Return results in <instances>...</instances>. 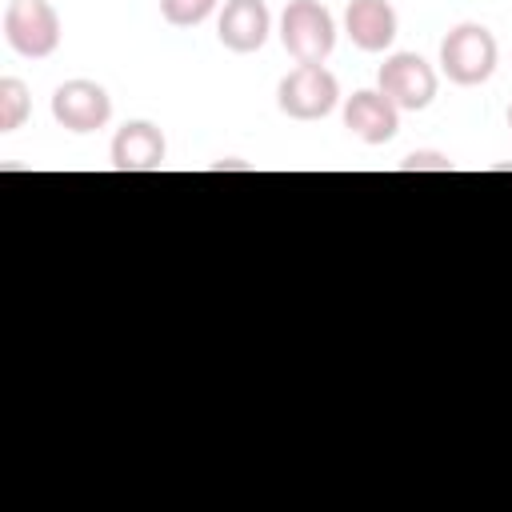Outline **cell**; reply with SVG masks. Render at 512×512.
I'll use <instances>...</instances> for the list:
<instances>
[{"mask_svg":"<svg viewBox=\"0 0 512 512\" xmlns=\"http://www.w3.org/2000/svg\"><path fill=\"white\" fill-rule=\"evenodd\" d=\"M52 120L64 128V132H76V136H88V132H100L108 120H112V96L104 84L96 80H64L56 84L52 92Z\"/></svg>","mask_w":512,"mask_h":512,"instance_id":"cell-6","label":"cell"},{"mask_svg":"<svg viewBox=\"0 0 512 512\" xmlns=\"http://www.w3.org/2000/svg\"><path fill=\"white\" fill-rule=\"evenodd\" d=\"M268 32H272V12L264 0H224V8L216 16V36L228 52H236V56L260 52Z\"/></svg>","mask_w":512,"mask_h":512,"instance_id":"cell-8","label":"cell"},{"mask_svg":"<svg viewBox=\"0 0 512 512\" xmlns=\"http://www.w3.org/2000/svg\"><path fill=\"white\" fill-rule=\"evenodd\" d=\"M380 92L400 108V112H424L436 92H440V76L436 68L420 56V52H392L384 56L380 72H376Z\"/></svg>","mask_w":512,"mask_h":512,"instance_id":"cell-5","label":"cell"},{"mask_svg":"<svg viewBox=\"0 0 512 512\" xmlns=\"http://www.w3.org/2000/svg\"><path fill=\"white\" fill-rule=\"evenodd\" d=\"M344 32H348V40L360 52H388L392 40H396V32H400V20H396L392 0H348V8H344Z\"/></svg>","mask_w":512,"mask_h":512,"instance_id":"cell-10","label":"cell"},{"mask_svg":"<svg viewBox=\"0 0 512 512\" xmlns=\"http://www.w3.org/2000/svg\"><path fill=\"white\" fill-rule=\"evenodd\" d=\"M220 0H160V16L172 28H196L216 12Z\"/></svg>","mask_w":512,"mask_h":512,"instance_id":"cell-12","label":"cell"},{"mask_svg":"<svg viewBox=\"0 0 512 512\" xmlns=\"http://www.w3.org/2000/svg\"><path fill=\"white\" fill-rule=\"evenodd\" d=\"M4 40L24 60H48L60 48V12L48 0H8L4 8Z\"/></svg>","mask_w":512,"mask_h":512,"instance_id":"cell-3","label":"cell"},{"mask_svg":"<svg viewBox=\"0 0 512 512\" xmlns=\"http://www.w3.org/2000/svg\"><path fill=\"white\" fill-rule=\"evenodd\" d=\"M456 164L444 152H408L400 160V172H452Z\"/></svg>","mask_w":512,"mask_h":512,"instance_id":"cell-13","label":"cell"},{"mask_svg":"<svg viewBox=\"0 0 512 512\" xmlns=\"http://www.w3.org/2000/svg\"><path fill=\"white\" fill-rule=\"evenodd\" d=\"M108 156L116 172H156L168 160V140L152 120H128L116 128Z\"/></svg>","mask_w":512,"mask_h":512,"instance_id":"cell-7","label":"cell"},{"mask_svg":"<svg viewBox=\"0 0 512 512\" xmlns=\"http://www.w3.org/2000/svg\"><path fill=\"white\" fill-rule=\"evenodd\" d=\"M508 128H512V104H508Z\"/></svg>","mask_w":512,"mask_h":512,"instance_id":"cell-14","label":"cell"},{"mask_svg":"<svg viewBox=\"0 0 512 512\" xmlns=\"http://www.w3.org/2000/svg\"><path fill=\"white\" fill-rule=\"evenodd\" d=\"M496 60H500V44L496 36L476 24V20H464L456 24L444 40H440V72L460 84V88H476L484 84L492 72H496Z\"/></svg>","mask_w":512,"mask_h":512,"instance_id":"cell-1","label":"cell"},{"mask_svg":"<svg viewBox=\"0 0 512 512\" xmlns=\"http://www.w3.org/2000/svg\"><path fill=\"white\" fill-rule=\"evenodd\" d=\"M280 44L296 64H324L336 48V20L320 0H288L280 12Z\"/></svg>","mask_w":512,"mask_h":512,"instance_id":"cell-2","label":"cell"},{"mask_svg":"<svg viewBox=\"0 0 512 512\" xmlns=\"http://www.w3.org/2000/svg\"><path fill=\"white\" fill-rule=\"evenodd\" d=\"M344 128L364 144H388L400 132V108L380 88H360L344 100Z\"/></svg>","mask_w":512,"mask_h":512,"instance_id":"cell-9","label":"cell"},{"mask_svg":"<svg viewBox=\"0 0 512 512\" xmlns=\"http://www.w3.org/2000/svg\"><path fill=\"white\" fill-rule=\"evenodd\" d=\"M32 112V96H28V84L16 80V76H4L0 80V132H16Z\"/></svg>","mask_w":512,"mask_h":512,"instance_id":"cell-11","label":"cell"},{"mask_svg":"<svg viewBox=\"0 0 512 512\" xmlns=\"http://www.w3.org/2000/svg\"><path fill=\"white\" fill-rule=\"evenodd\" d=\"M340 104V80L324 64H296L276 84V108L288 120H324Z\"/></svg>","mask_w":512,"mask_h":512,"instance_id":"cell-4","label":"cell"}]
</instances>
